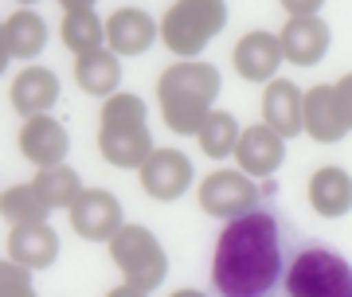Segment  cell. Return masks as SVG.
<instances>
[{
  "instance_id": "4dcf8cb0",
  "label": "cell",
  "mask_w": 352,
  "mask_h": 297,
  "mask_svg": "<svg viewBox=\"0 0 352 297\" xmlns=\"http://www.w3.org/2000/svg\"><path fill=\"white\" fill-rule=\"evenodd\" d=\"M8 59H12V55H8V43H4V24H0V74H4Z\"/></svg>"
},
{
  "instance_id": "4316f807",
  "label": "cell",
  "mask_w": 352,
  "mask_h": 297,
  "mask_svg": "<svg viewBox=\"0 0 352 297\" xmlns=\"http://www.w3.org/2000/svg\"><path fill=\"white\" fill-rule=\"evenodd\" d=\"M321 4H325V0H282V8H286L289 16H317Z\"/></svg>"
},
{
  "instance_id": "f546056e",
  "label": "cell",
  "mask_w": 352,
  "mask_h": 297,
  "mask_svg": "<svg viewBox=\"0 0 352 297\" xmlns=\"http://www.w3.org/2000/svg\"><path fill=\"white\" fill-rule=\"evenodd\" d=\"M63 4V12H75V8H94L98 0H59Z\"/></svg>"
},
{
  "instance_id": "7402d4cb",
  "label": "cell",
  "mask_w": 352,
  "mask_h": 297,
  "mask_svg": "<svg viewBox=\"0 0 352 297\" xmlns=\"http://www.w3.org/2000/svg\"><path fill=\"white\" fill-rule=\"evenodd\" d=\"M32 188L39 192V199H43L51 211H67L78 199V192H82V176H78L71 164H47V168L36 173Z\"/></svg>"
},
{
  "instance_id": "1f68e13d",
  "label": "cell",
  "mask_w": 352,
  "mask_h": 297,
  "mask_svg": "<svg viewBox=\"0 0 352 297\" xmlns=\"http://www.w3.org/2000/svg\"><path fill=\"white\" fill-rule=\"evenodd\" d=\"M173 297H208V294H200V289H180V294H173Z\"/></svg>"
},
{
  "instance_id": "d6a6232c",
  "label": "cell",
  "mask_w": 352,
  "mask_h": 297,
  "mask_svg": "<svg viewBox=\"0 0 352 297\" xmlns=\"http://www.w3.org/2000/svg\"><path fill=\"white\" fill-rule=\"evenodd\" d=\"M20 4H36V0H20Z\"/></svg>"
},
{
  "instance_id": "ffe728a7",
  "label": "cell",
  "mask_w": 352,
  "mask_h": 297,
  "mask_svg": "<svg viewBox=\"0 0 352 297\" xmlns=\"http://www.w3.org/2000/svg\"><path fill=\"white\" fill-rule=\"evenodd\" d=\"M75 78H78V87L87 90V94H94V98H110V94H118V87H122V59H118L110 47H98V51H90V55H78Z\"/></svg>"
},
{
  "instance_id": "f1b7e54d",
  "label": "cell",
  "mask_w": 352,
  "mask_h": 297,
  "mask_svg": "<svg viewBox=\"0 0 352 297\" xmlns=\"http://www.w3.org/2000/svg\"><path fill=\"white\" fill-rule=\"evenodd\" d=\"M106 297H149V294H145V289H133V285H126V282H122L118 289H110Z\"/></svg>"
},
{
  "instance_id": "ac0fdd59",
  "label": "cell",
  "mask_w": 352,
  "mask_h": 297,
  "mask_svg": "<svg viewBox=\"0 0 352 297\" xmlns=\"http://www.w3.org/2000/svg\"><path fill=\"white\" fill-rule=\"evenodd\" d=\"M302 98H305V94L294 87V82H286V78H270V87H266V94H263V118H266V125H270L274 133H282L286 141L305 129V122H302Z\"/></svg>"
},
{
  "instance_id": "9c48e42d",
  "label": "cell",
  "mask_w": 352,
  "mask_h": 297,
  "mask_svg": "<svg viewBox=\"0 0 352 297\" xmlns=\"http://www.w3.org/2000/svg\"><path fill=\"white\" fill-rule=\"evenodd\" d=\"M302 122H305V133L321 141V145H337L344 141V133L352 129V118L344 110V98H340L337 82L333 87H314L309 94L302 98Z\"/></svg>"
},
{
  "instance_id": "30bf717a",
  "label": "cell",
  "mask_w": 352,
  "mask_h": 297,
  "mask_svg": "<svg viewBox=\"0 0 352 297\" xmlns=\"http://www.w3.org/2000/svg\"><path fill=\"white\" fill-rule=\"evenodd\" d=\"M138 173H141L145 196L161 199V204L180 199L184 192H188V184H192V161L180 153V148H153L149 161L141 164Z\"/></svg>"
},
{
  "instance_id": "cb8c5ba5",
  "label": "cell",
  "mask_w": 352,
  "mask_h": 297,
  "mask_svg": "<svg viewBox=\"0 0 352 297\" xmlns=\"http://www.w3.org/2000/svg\"><path fill=\"white\" fill-rule=\"evenodd\" d=\"M239 122H235V113L227 110H212L208 118H204V125L196 129V137H200V148L208 153V157H231L235 153V145H239Z\"/></svg>"
},
{
  "instance_id": "2e32d148",
  "label": "cell",
  "mask_w": 352,
  "mask_h": 297,
  "mask_svg": "<svg viewBox=\"0 0 352 297\" xmlns=\"http://www.w3.org/2000/svg\"><path fill=\"white\" fill-rule=\"evenodd\" d=\"M282 63V43L274 32H247L235 47V71L247 82H270Z\"/></svg>"
},
{
  "instance_id": "4fadbf2b",
  "label": "cell",
  "mask_w": 352,
  "mask_h": 297,
  "mask_svg": "<svg viewBox=\"0 0 352 297\" xmlns=\"http://www.w3.org/2000/svg\"><path fill=\"white\" fill-rule=\"evenodd\" d=\"M20 153H24L36 168L63 164L67 153H71V133L63 129V122H55L47 113H36V118H28L24 129H20Z\"/></svg>"
},
{
  "instance_id": "52a82bcc",
  "label": "cell",
  "mask_w": 352,
  "mask_h": 297,
  "mask_svg": "<svg viewBox=\"0 0 352 297\" xmlns=\"http://www.w3.org/2000/svg\"><path fill=\"white\" fill-rule=\"evenodd\" d=\"M200 208L215 219H239L258 208V188L239 168H219L200 184Z\"/></svg>"
},
{
  "instance_id": "7c38bea8",
  "label": "cell",
  "mask_w": 352,
  "mask_h": 297,
  "mask_svg": "<svg viewBox=\"0 0 352 297\" xmlns=\"http://www.w3.org/2000/svg\"><path fill=\"white\" fill-rule=\"evenodd\" d=\"M282 59L298 63V67H314V63L325 59L329 43H333V32L321 16H289V24L282 28Z\"/></svg>"
},
{
  "instance_id": "6da1fadb",
  "label": "cell",
  "mask_w": 352,
  "mask_h": 297,
  "mask_svg": "<svg viewBox=\"0 0 352 297\" xmlns=\"http://www.w3.org/2000/svg\"><path fill=\"white\" fill-rule=\"evenodd\" d=\"M282 274V235L270 211H247L223 227L215 243L212 282L223 297H263Z\"/></svg>"
},
{
  "instance_id": "603a6c76",
  "label": "cell",
  "mask_w": 352,
  "mask_h": 297,
  "mask_svg": "<svg viewBox=\"0 0 352 297\" xmlns=\"http://www.w3.org/2000/svg\"><path fill=\"white\" fill-rule=\"evenodd\" d=\"M63 43L75 55H90V51L106 47V20H98L94 8H75L63 16Z\"/></svg>"
},
{
  "instance_id": "7a4b0ae2",
  "label": "cell",
  "mask_w": 352,
  "mask_h": 297,
  "mask_svg": "<svg viewBox=\"0 0 352 297\" xmlns=\"http://www.w3.org/2000/svg\"><path fill=\"white\" fill-rule=\"evenodd\" d=\"M223 90V74L219 67L204 59H180L161 74L157 82V102H161V118L173 133H196L204 118L215 110V98Z\"/></svg>"
},
{
  "instance_id": "44dd1931",
  "label": "cell",
  "mask_w": 352,
  "mask_h": 297,
  "mask_svg": "<svg viewBox=\"0 0 352 297\" xmlns=\"http://www.w3.org/2000/svg\"><path fill=\"white\" fill-rule=\"evenodd\" d=\"M4 43H8V55L12 59H36L43 43H47V24L43 16L32 12V8H20L4 20Z\"/></svg>"
},
{
  "instance_id": "484cf974",
  "label": "cell",
  "mask_w": 352,
  "mask_h": 297,
  "mask_svg": "<svg viewBox=\"0 0 352 297\" xmlns=\"http://www.w3.org/2000/svg\"><path fill=\"white\" fill-rule=\"evenodd\" d=\"M0 297H36L32 270L16 266L12 258H0Z\"/></svg>"
},
{
  "instance_id": "5b68a950",
  "label": "cell",
  "mask_w": 352,
  "mask_h": 297,
  "mask_svg": "<svg viewBox=\"0 0 352 297\" xmlns=\"http://www.w3.org/2000/svg\"><path fill=\"white\" fill-rule=\"evenodd\" d=\"M110 258L118 270L126 274V285L133 289H157L168 278V254H164L161 239L141 223H122L110 239Z\"/></svg>"
},
{
  "instance_id": "8992f818",
  "label": "cell",
  "mask_w": 352,
  "mask_h": 297,
  "mask_svg": "<svg viewBox=\"0 0 352 297\" xmlns=\"http://www.w3.org/2000/svg\"><path fill=\"white\" fill-rule=\"evenodd\" d=\"M289 297H352V266L325 247H309L286 270Z\"/></svg>"
},
{
  "instance_id": "d4e9b609",
  "label": "cell",
  "mask_w": 352,
  "mask_h": 297,
  "mask_svg": "<svg viewBox=\"0 0 352 297\" xmlns=\"http://www.w3.org/2000/svg\"><path fill=\"white\" fill-rule=\"evenodd\" d=\"M0 215L12 223H43L51 215V208L39 199V192L32 184H12L0 192Z\"/></svg>"
},
{
  "instance_id": "3957f363",
  "label": "cell",
  "mask_w": 352,
  "mask_h": 297,
  "mask_svg": "<svg viewBox=\"0 0 352 297\" xmlns=\"http://www.w3.org/2000/svg\"><path fill=\"white\" fill-rule=\"evenodd\" d=\"M98 148L113 168H141L149 161L153 133H149V106L141 94H110L98 122Z\"/></svg>"
},
{
  "instance_id": "277c9868",
  "label": "cell",
  "mask_w": 352,
  "mask_h": 297,
  "mask_svg": "<svg viewBox=\"0 0 352 297\" xmlns=\"http://www.w3.org/2000/svg\"><path fill=\"white\" fill-rule=\"evenodd\" d=\"M227 28V4L223 0H176L164 12L157 36L164 47L180 59H196L208 43Z\"/></svg>"
},
{
  "instance_id": "ba28073f",
  "label": "cell",
  "mask_w": 352,
  "mask_h": 297,
  "mask_svg": "<svg viewBox=\"0 0 352 297\" xmlns=\"http://www.w3.org/2000/svg\"><path fill=\"white\" fill-rule=\"evenodd\" d=\"M67 211H71L75 235L87 239V243H110L113 231L122 227V204L106 188H82Z\"/></svg>"
},
{
  "instance_id": "e0dca14e",
  "label": "cell",
  "mask_w": 352,
  "mask_h": 297,
  "mask_svg": "<svg viewBox=\"0 0 352 297\" xmlns=\"http://www.w3.org/2000/svg\"><path fill=\"white\" fill-rule=\"evenodd\" d=\"M55 102H59V78H55V71L32 63L28 71L16 74V82H12V110L20 113V118L47 113Z\"/></svg>"
},
{
  "instance_id": "d6986e66",
  "label": "cell",
  "mask_w": 352,
  "mask_h": 297,
  "mask_svg": "<svg viewBox=\"0 0 352 297\" xmlns=\"http://www.w3.org/2000/svg\"><path fill=\"white\" fill-rule=\"evenodd\" d=\"M309 204H314L317 215L325 219H337V215H349L352 211V176L337 164H325L309 176Z\"/></svg>"
},
{
  "instance_id": "5bb4252c",
  "label": "cell",
  "mask_w": 352,
  "mask_h": 297,
  "mask_svg": "<svg viewBox=\"0 0 352 297\" xmlns=\"http://www.w3.org/2000/svg\"><path fill=\"white\" fill-rule=\"evenodd\" d=\"M157 43V20L141 8H118V12L106 20V47L122 59H133V55H145V51Z\"/></svg>"
},
{
  "instance_id": "83f0119b",
  "label": "cell",
  "mask_w": 352,
  "mask_h": 297,
  "mask_svg": "<svg viewBox=\"0 0 352 297\" xmlns=\"http://www.w3.org/2000/svg\"><path fill=\"white\" fill-rule=\"evenodd\" d=\"M337 90H340V98H344V110H349V118H352V74H344V78H340Z\"/></svg>"
},
{
  "instance_id": "8fae6325",
  "label": "cell",
  "mask_w": 352,
  "mask_h": 297,
  "mask_svg": "<svg viewBox=\"0 0 352 297\" xmlns=\"http://www.w3.org/2000/svg\"><path fill=\"white\" fill-rule=\"evenodd\" d=\"M235 161H239V173L263 180V176H274L286 161V137L274 133L270 125H251L239 133V145H235Z\"/></svg>"
},
{
  "instance_id": "9a60e30c",
  "label": "cell",
  "mask_w": 352,
  "mask_h": 297,
  "mask_svg": "<svg viewBox=\"0 0 352 297\" xmlns=\"http://www.w3.org/2000/svg\"><path fill=\"white\" fill-rule=\"evenodd\" d=\"M8 258L24 270H47L59 258V235L47 219L43 223H16L8 235Z\"/></svg>"
}]
</instances>
